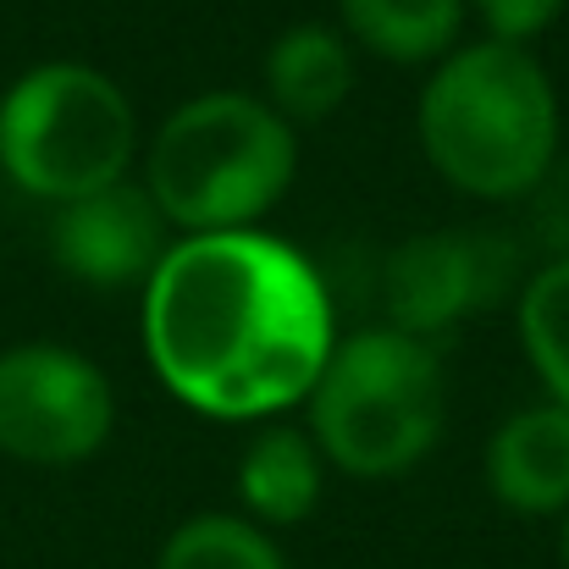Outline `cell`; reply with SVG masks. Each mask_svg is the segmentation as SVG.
<instances>
[{
  "mask_svg": "<svg viewBox=\"0 0 569 569\" xmlns=\"http://www.w3.org/2000/svg\"><path fill=\"white\" fill-rule=\"evenodd\" d=\"M144 360L204 420H271L310 398L338 316L321 271L260 227L189 232L144 282Z\"/></svg>",
  "mask_w": 569,
  "mask_h": 569,
  "instance_id": "1",
  "label": "cell"
},
{
  "mask_svg": "<svg viewBox=\"0 0 569 569\" xmlns=\"http://www.w3.org/2000/svg\"><path fill=\"white\" fill-rule=\"evenodd\" d=\"M415 133L442 183L470 199H526L559 161V94L526 44L448 50L415 106Z\"/></svg>",
  "mask_w": 569,
  "mask_h": 569,
  "instance_id": "2",
  "label": "cell"
},
{
  "mask_svg": "<svg viewBox=\"0 0 569 569\" xmlns=\"http://www.w3.org/2000/svg\"><path fill=\"white\" fill-rule=\"evenodd\" d=\"M299 172L293 122H282L260 94L216 89L183 100L150 139L144 193L167 227L238 232L254 227Z\"/></svg>",
  "mask_w": 569,
  "mask_h": 569,
  "instance_id": "3",
  "label": "cell"
},
{
  "mask_svg": "<svg viewBox=\"0 0 569 569\" xmlns=\"http://www.w3.org/2000/svg\"><path fill=\"white\" fill-rule=\"evenodd\" d=\"M305 409H310L305 431L332 470L360 481L403 476L442 437V409H448L442 360L431 343L409 332L360 327L332 343Z\"/></svg>",
  "mask_w": 569,
  "mask_h": 569,
  "instance_id": "4",
  "label": "cell"
},
{
  "mask_svg": "<svg viewBox=\"0 0 569 569\" xmlns=\"http://www.w3.org/2000/svg\"><path fill=\"white\" fill-rule=\"evenodd\" d=\"M139 117L117 78L44 61L0 94V172L44 204H72L128 178Z\"/></svg>",
  "mask_w": 569,
  "mask_h": 569,
  "instance_id": "5",
  "label": "cell"
},
{
  "mask_svg": "<svg viewBox=\"0 0 569 569\" xmlns=\"http://www.w3.org/2000/svg\"><path fill=\"white\" fill-rule=\"evenodd\" d=\"M117 426L106 371L61 343L0 349V453L22 465H83Z\"/></svg>",
  "mask_w": 569,
  "mask_h": 569,
  "instance_id": "6",
  "label": "cell"
},
{
  "mask_svg": "<svg viewBox=\"0 0 569 569\" xmlns=\"http://www.w3.org/2000/svg\"><path fill=\"white\" fill-rule=\"evenodd\" d=\"M520 277V243L487 227H442L403 238L381 266L387 327L437 349L459 321L492 310Z\"/></svg>",
  "mask_w": 569,
  "mask_h": 569,
  "instance_id": "7",
  "label": "cell"
},
{
  "mask_svg": "<svg viewBox=\"0 0 569 569\" xmlns=\"http://www.w3.org/2000/svg\"><path fill=\"white\" fill-rule=\"evenodd\" d=\"M50 254L72 282L89 288H144L167 254V216L139 183H111L56 204L50 216Z\"/></svg>",
  "mask_w": 569,
  "mask_h": 569,
  "instance_id": "8",
  "label": "cell"
},
{
  "mask_svg": "<svg viewBox=\"0 0 569 569\" xmlns=\"http://www.w3.org/2000/svg\"><path fill=\"white\" fill-rule=\"evenodd\" d=\"M487 487L509 515H569V409H515L487 442Z\"/></svg>",
  "mask_w": 569,
  "mask_h": 569,
  "instance_id": "9",
  "label": "cell"
},
{
  "mask_svg": "<svg viewBox=\"0 0 569 569\" xmlns=\"http://www.w3.org/2000/svg\"><path fill=\"white\" fill-rule=\"evenodd\" d=\"M355 89V44L327 22H299L266 50V106L305 128L327 122Z\"/></svg>",
  "mask_w": 569,
  "mask_h": 569,
  "instance_id": "10",
  "label": "cell"
},
{
  "mask_svg": "<svg viewBox=\"0 0 569 569\" xmlns=\"http://www.w3.org/2000/svg\"><path fill=\"white\" fill-rule=\"evenodd\" d=\"M327 487V459L299 426L260 431L238 459V503L254 526H299L316 515Z\"/></svg>",
  "mask_w": 569,
  "mask_h": 569,
  "instance_id": "11",
  "label": "cell"
},
{
  "mask_svg": "<svg viewBox=\"0 0 569 569\" xmlns=\"http://www.w3.org/2000/svg\"><path fill=\"white\" fill-rule=\"evenodd\" d=\"M465 0H338L343 39L392 67H437L459 50Z\"/></svg>",
  "mask_w": 569,
  "mask_h": 569,
  "instance_id": "12",
  "label": "cell"
},
{
  "mask_svg": "<svg viewBox=\"0 0 569 569\" xmlns=\"http://www.w3.org/2000/svg\"><path fill=\"white\" fill-rule=\"evenodd\" d=\"M520 349L553 403L569 409V260H548L520 288Z\"/></svg>",
  "mask_w": 569,
  "mask_h": 569,
  "instance_id": "13",
  "label": "cell"
},
{
  "mask_svg": "<svg viewBox=\"0 0 569 569\" xmlns=\"http://www.w3.org/2000/svg\"><path fill=\"white\" fill-rule=\"evenodd\" d=\"M156 569H288L282 548L266 537V526L243 520V515H193L183 520Z\"/></svg>",
  "mask_w": 569,
  "mask_h": 569,
  "instance_id": "14",
  "label": "cell"
},
{
  "mask_svg": "<svg viewBox=\"0 0 569 569\" xmlns=\"http://www.w3.org/2000/svg\"><path fill=\"white\" fill-rule=\"evenodd\" d=\"M476 17L487 22V39L498 44H531L565 17L569 0H470Z\"/></svg>",
  "mask_w": 569,
  "mask_h": 569,
  "instance_id": "15",
  "label": "cell"
},
{
  "mask_svg": "<svg viewBox=\"0 0 569 569\" xmlns=\"http://www.w3.org/2000/svg\"><path fill=\"white\" fill-rule=\"evenodd\" d=\"M526 199H531V238L548 249V260H569V161H553V172Z\"/></svg>",
  "mask_w": 569,
  "mask_h": 569,
  "instance_id": "16",
  "label": "cell"
},
{
  "mask_svg": "<svg viewBox=\"0 0 569 569\" xmlns=\"http://www.w3.org/2000/svg\"><path fill=\"white\" fill-rule=\"evenodd\" d=\"M559 565L569 569V515H565V537H559Z\"/></svg>",
  "mask_w": 569,
  "mask_h": 569,
  "instance_id": "17",
  "label": "cell"
}]
</instances>
